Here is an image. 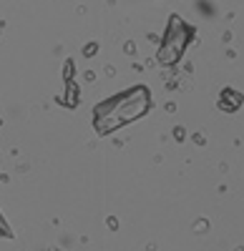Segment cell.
<instances>
[{
    "label": "cell",
    "instance_id": "1",
    "mask_svg": "<svg viewBox=\"0 0 244 251\" xmlns=\"http://www.w3.org/2000/svg\"><path fill=\"white\" fill-rule=\"evenodd\" d=\"M184 46H187V28L184 25L179 28V20H174V28L166 33V40H164V48H161V53H159V60L161 63H174L181 55Z\"/></svg>",
    "mask_w": 244,
    "mask_h": 251
},
{
    "label": "cell",
    "instance_id": "2",
    "mask_svg": "<svg viewBox=\"0 0 244 251\" xmlns=\"http://www.w3.org/2000/svg\"><path fill=\"white\" fill-rule=\"evenodd\" d=\"M0 228H3V231H5V226H3V221H0Z\"/></svg>",
    "mask_w": 244,
    "mask_h": 251
}]
</instances>
